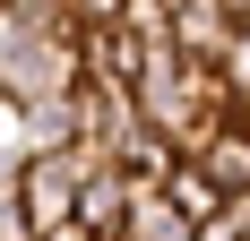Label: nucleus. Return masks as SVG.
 I'll return each mask as SVG.
<instances>
[{"label": "nucleus", "mask_w": 250, "mask_h": 241, "mask_svg": "<svg viewBox=\"0 0 250 241\" xmlns=\"http://www.w3.org/2000/svg\"><path fill=\"white\" fill-rule=\"evenodd\" d=\"M164 198H173V207H181V216H190V224H199V233H207V224H216V216H225V207H233V198L216 190V172H207V164H181L173 181H164Z\"/></svg>", "instance_id": "nucleus-4"}, {"label": "nucleus", "mask_w": 250, "mask_h": 241, "mask_svg": "<svg viewBox=\"0 0 250 241\" xmlns=\"http://www.w3.org/2000/svg\"><path fill=\"white\" fill-rule=\"evenodd\" d=\"M233 43H242V26H233L225 0H173V52L181 60H199V69H225Z\"/></svg>", "instance_id": "nucleus-2"}, {"label": "nucleus", "mask_w": 250, "mask_h": 241, "mask_svg": "<svg viewBox=\"0 0 250 241\" xmlns=\"http://www.w3.org/2000/svg\"><path fill=\"white\" fill-rule=\"evenodd\" d=\"M104 155H86V146H61V155H35V164H9L0 172V198L9 207H26V224L35 233H61V224H78V207H86V181H95Z\"/></svg>", "instance_id": "nucleus-1"}, {"label": "nucleus", "mask_w": 250, "mask_h": 241, "mask_svg": "<svg viewBox=\"0 0 250 241\" xmlns=\"http://www.w3.org/2000/svg\"><path fill=\"white\" fill-rule=\"evenodd\" d=\"M129 241H199V224L181 216L164 190H138V216H129Z\"/></svg>", "instance_id": "nucleus-5"}, {"label": "nucleus", "mask_w": 250, "mask_h": 241, "mask_svg": "<svg viewBox=\"0 0 250 241\" xmlns=\"http://www.w3.org/2000/svg\"><path fill=\"white\" fill-rule=\"evenodd\" d=\"M199 164L216 172V190H225V198H250V120H225V129L207 138Z\"/></svg>", "instance_id": "nucleus-3"}]
</instances>
